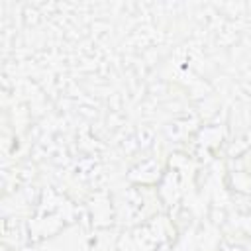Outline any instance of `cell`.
<instances>
[{
  "instance_id": "1",
  "label": "cell",
  "mask_w": 251,
  "mask_h": 251,
  "mask_svg": "<svg viewBox=\"0 0 251 251\" xmlns=\"http://www.w3.org/2000/svg\"><path fill=\"white\" fill-rule=\"evenodd\" d=\"M155 251H169L167 247H161V249H155Z\"/></svg>"
}]
</instances>
